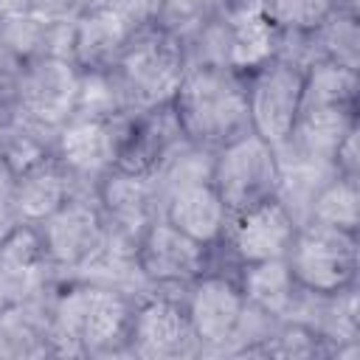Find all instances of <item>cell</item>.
Wrapping results in <instances>:
<instances>
[{
  "instance_id": "cell-9",
  "label": "cell",
  "mask_w": 360,
  "mask_h": 360,
  "mask_svg": "<svg viewBox=\"0 0 360 360\" xmlns=\"http://www.w3.org/2000/svg\"><path fill=\"white\" fill-rule=\"evenodd\" d=\"M245 93L250 129L273 149H281L290 141L301 112L304 68L281 56H270L264 65L245 73Z\"/></svg>"
},
{
  "instance_id": "cell-17",
  "label": "cell",
  "mask_w": 360,
  "mask_h": 360,
  "mask_svg": "<svg viewBox=\"0 0 360 360\" xmlns=\"http://www.w3.org/2000/svg\"><path fill=\"white\" fill-rule=\"evenodd\" d=\"M96 200L104 219L132 236H141L143 228L155 217H160V194L155 177L124 172L115 166L98 180Z\"/></svg>"
},
{
  "instance_id": "cell-25",
  "label": "cell",
  "mask_w": 360,
  "mask_h": 360,
  "mask_svg": "<svg viewBox=\"0 0 360 360\" xmlns=\"http://www.w3.org/2000/svg\"><path fill=\"white\" fill-rule=\"evenodd\" d=\"M357 70L318 59L304 70V93L301 107H323V104H357Z\"/></svg>"
},
{
  "instance_id": "cell-22",
  "label": "cell",
  "mask_w": 360,
  "mask_h": 360,
  "mask_svg": "<svg viewBox=\"0 0 360 360\" xmlns=\"http://www.w3.org/2000/svg\"><path fill=\"white\" fill-rule=\"evenodd\" d=\"M236 284L250 307H256L264 315H273L284 321L301 292L295 284L287 259H267V262H253V264H239L233 270Z\"/></svg>"
},
{
  "instance_id": "cell-5",
  "label": "cell",
  "mask_w": 360,
  "mask_h": 360,
  "mask_svg": "<svg viewBox=\"0 0 360 360\" xmlns=\"http://www.w3.org/2000/svg\"><path fill=\"white\" fill-rule=\"evenodd\" d=\"M56 281L79 278L107 250V219L96 194H70L51 217L37 225Z\"/></svg>"
},
{
  "instance_id": "cell-23",
  "label": "cell",
  "mask_w": 360,
  "mask_h": 360,
  "mask_svg": "<svg viewBox=\"0 0 360 360\" xmlns=\"http://www.w3.org/2000/svg\"><path fill=\"white\" fill-rule=\"evenodd\" d=\"M53 143H56L53 129L25 118L14 107L6 110L3 124H0V155L14 174L53 155Z\"/></svg>"
},
{
  "instance_id": "cell-12",
  "label": "cell",
  "mask_w": 360,
  "mask_h": 360,
  "mask_svg": "<svg viewBox=\"0 0 360 360\" xmlns=\"http://www.w3.org/2000/svg\"><path fill=\"white\" fill-rule=\"evenodd\" d=\"M82 70L70 56H37L20 70L11 107L25 118L59 132V127L73 115L79 96Z\"/></svg>"
},
{
  "instance_id": "cell-11",
  "label": "cell",
  "mask_w": 360,
  "mask_h": 360,
  "mask_svg": "<svg viewBox=\"0 0 360 360\" xmlns=\"http://www.w3.org/2000/svg\"><path fill=\"white\" fill-rule=\"evenodd\" d=\"M135 262L152 287L186 290L197 276L217 264V248L186 236L169 219L155 217L138 236Z\"/></svg>"
},
{
  "instance_id": "cell-14",
  "label": "cell",
  "mask_w": 360,
  "mask_h": 360,
  "mask_svg": "<svg viewBox=\"0 0 360 360\" xmlns=\"http://www.w3.org/2000/svg\"><path fill=\"white\" fill-rule=\"evenodd\" d=\"M138 25L118 3L93 0L70 22V59L79 70H112Z\"/></svg>"
},
{
  "instance_id": "cell-8",
  "label": "cell",
  "mask_w": 360,
  "mask_h": 360,
  "mask_svg": "<svg viewBox=\"0 0 360 360\" xmlns=\"http://www.w3.org/2000/svg\"><path fill=\"white\" fill-rule=\"evenodd\" d=\"M132 115L135 112L115 115V118L73 115L59 127L53 155L65 166V172L70 174L76 191L96 194L98 180L118 160V149L124 143V135L129 129Z\"/></svg>"
},
{
  "instance_id": "cell-26",
  "label": "cell",
  "mask_w": 360,
  "mask_h": 360,
  "mask_svg": "<svg viewBox=\"0 0 360 360\" xmlns=\"http://www.w3.org/2000/svg\"><path fill=\"white\" fill-rule=\"evenodd\" d=\"M315 48L321 59L360 70V17L349 8H335L315 31Z\"/></svg>"
},
{
  "instance_id": "cell-4",
  "label": "cell",
  "mask_w": 360,
  "mask_h": 360,
  "mask_svg": "<svg viewBox=\"0 0 360 360\" xmlns=\"http://www.w3.org/2000/svg\"><path fill=\"white\" fill-rule=\"evenodd\" d=\"M357 231L304 219L287 250V264L301 290L332 295L357 287Z\"/></svg>"
},
{
  "instance_id": "cell-24",
  "label": "cell",
  "mask_w": 360,
  "mask_h": 360,
  "mask_svg": "<svg viewBox=\"0 0 360 360\" xmlns=\"http://www.w3.org/2000/svg\"><path fill=\"white\" fill-rule=\"evenodd\" d=\"M312 222H323L343 231H357L360 225V177L332 174L321 183L307 205V217Z\"/></svg>"
},
{
  "instance_id": "cell-16",
  "label": "cell",
  "mask_w": 360,
  "mask_h": 360,
  "mask_svg": "<svg viewBox=\"0 0 360 360\" xmlns=\"http://www.w3.org/2000/svg\"><path fill=\"white\" fill-rule=\"evenodd\" d=\"M354 127H357V104L301 107L290 141L281 149H276V155L335 169L332 166L335 152Z\"/></svg>"
},
{
  "instance_id": "cell-20",
  "label": "cell",
  "mask_w": 360,
  "mask_h": 360,
  "mask_svg": "<svg viewBox=\"0 0 360 360\" xmlns=\"http://www.w3.org/2000/svg\"><path fill=\"white\" fill-rule=\"evenodd\" d=\"M0 276L17 290L20 298L45 292L56 284L37 225L17 222L6 233L0 242Z\"/></svg>"
},
{
  "instance_id": "cell-30",
  "label": "cell",
  "mask_w": 360,
  "mask_h": 360,
  "mask_svg": "<svg viewBox=\"0 0 360 360\" xmlns=\"http://www.w3.org/2000/svg\"><path fill=\"white\" fill-rule=\"evenodd\" d=\"M20 219L14 217V211H11V205H8V200H0V242L6 239V233L17 225Z\"/></svg>"
},
{
  "instance_id": "cell-18",
  "label": "cell",
  "mask_w": 360,
  "mask_h": 360,
  "mask_svg": "<svg viewBox=\"0 0 360 360\" xmlns=\"http://www.w3.org/2000/svg\"><path fill=\"white\" fill-rule=\"evenodd\" d=\"M160 217L208 248H217L225 239L231 222V214L211 180H191L172 188L163 197Z\"/></svg>"
},
{
  "instance_id": "cell-21",
  "label": "cell",
  "mask_w": 360,
  "mask_h": 360,
  "mask_svg": "<svg viewBox=\"0 0 360 360\" xmlns=\"http://www.w3.org/2000/svg\"><path fill=\"white\" fill-rule=\"evenodd\" d=\"M219 17L225 20L228 34V68H233L236 73H250L276 53L278 28L270 22L264 6L236 8Z\"/></svg>"
},
{
  "instance_id": "cell-3",
  "label": "cell",
  "mask_w": 360,
  "mask_h": 360,
  "mask_svg": "<svg viewBox=\"0 0 360 360\" xmlns=\"http://www.w3.org/2000/svg\"><path fill=\"white\" fill-rule=\"evenodd\" d=\"M188 62L177 31L152 20L138 25L124 53L112 65V76L132 112L169 104L183 82Z\"/></svg>"
},
{
  "instance_id": "cell-15",
  "label": "cell",
  "mask_w": 360,
  "mask_h": 360,
  "mask_svg": "<svg viewBox=\"0 0 360 360\" xmlns=\"http://www.w3.org/2000/svg\"><path fill=\"white\" fill-rule=\"evenodd\" d=\"M183 143H188V138L183 135V127L177 121L172 101L143 110V112H135L129 121V129L124 135V143L118 149L115 169L155 177L160 172V166Z\"/></svg>"
},
{
  "instance_id": "cell-29",
  "label": "cell",
  "mask_w": 360,
  "mask_h": 360,
  "mask_svg": "<svg viewBox=\"0 0 360 360\" xmlns=\"http://www.w3.org/2000/svg\"><path fill=\"white\" fill-rule=\"evenodd\" d=\"M357 135H360V124L343 138V143L338 146L335 152V172L338 174H346V177H360V149H357Z\"/></svg>"
},
{
  "instance_id": "cell-27",
  "label": "cell",
  "mask_w": 360,
  "mask_h": 360,
  "mask_svg": "<svg viewBox=\"0 0 360 360\" xmlns=\"http://www.w3.org/2000/svg\"><path fill=\"white\" fill-rule=\"evenodd\" d=\"M127 112H132V110L127 107V98H124L112 70H82L73 115L115 118V115H127Z\"/></svg>"
},
{
  "instance_id": "cell-10",
  "label": "cell",
  "mask_w": 360,
  "mask_h": 360,
  "mask_svg": "<svg viewBox=\"0 0 360 360\" xmlns=\"http://www.w3.org/2000/svg\"><path fill=\"white\" fill-rule=\"evenodd\" d=\"M183 304H186L191 329L200 340V349H202L200 354H208V352L233 354L236 332L248 309V301L236 284V276L225 273L222 267L205 270L186 287Z\"/></svg>"
},
{
  "instance_id": "cell-1",
  "label": "cell",
  "mask_w": 360,
  "mask_h": 360,
  "mask_svg": "<svg viewBox=\"0 0 360 360\" xmlns=\"http://www.w3.org/2000/svg\"><path fill=\"white\" fill-rule=\"evenodd\" d=\"M132 304L124 290L68 278L48 295V340L56 357H112L127 354Z\"/></svg>"
},
{
  "instance_id": "cell-6",
  "label": "cell",
  "mask_w": 360,
  "mask_h": 360,
  "mask_svg": "<svg viewBox=\"0 0 360 360\" xmlns=\"http://www.w3.org/2000/svg\"><path fill=\"white\" fill-rule=\"evenodd\" d=\"M211 183L217 186L228 214H239L278 194L281 166L276 149L253 129L214 149Z\"/></svg>"
},
{
  "instance_id": "cell-31",
  "label": "cell",
  "mask_w": 360,
  "mask_h": 360,
  "mask_svg": "<svg viewBox=\"0 0 360 360\" xmlns=\"http://www.w3.org/2000/svg\"><path fill=\"white\" fill-rule=\"evenodd\" d=\"M11 183H14V172L8 169V163H6L3 155H0V200H8Z\"/></svg>"
},
{
  "instance_id": "cell-2",
  "label": "cell",
  "mask_w": 360,
  "mask_h": 360,
  "mask_svg": "<svg viewBox=\"0 0 360 360\" xmlns=\"http://www.w3.org/2000/svg\"><path fill=\"white\" fill-rule=\"evenodd\" d=\"M172 107L188 143L211 152L250 132L245 73L228 65H188Z\"/></svg>"
},
{
  "instance_id": "cell-7",
  "label": "cell",
  "mask_w": 360,
  "mask_h": 360,
  "mask_svg": "<svg viewBox=\"0 0 360 360\" xmlns=\"http://www.w3.org/2000/svg\"><path fill=\"white\" fill-rule=\"evenodd\" d=\"M186 290H160L135 298L129 332H127V354L143 360H180L197 357L200 340L191 329L186 304Z\"/></svg>"
},
{
  "instance_id": "cell-19",
  "label": "cell",
  "mask_w": 360,
  "mask_h": 360,
  "mask_svg": "<svg viewBox=\"0 0 360 360\" xmlns=\"http://www.w3.org/2000/svg\"><path fill=\"white\" fill-rule=\"evenodd\" d=\"M70 194H76V186H73L70 174L56 160V155H48L39 163L14 174V183H11V191H8V205H11V211L20 222L39 225Z\"/></svg>"
},
{
  "instance_id": "cell-28",
  "label": "cell",
  "mask_w": 360,
  "mask_h": 360,
  "mask_svg": "<svg viewBox=\"0 0 360 360\" xmlns=\"http://www.w3.org/2000/svg\"><path fill=\"white\" fill-rule=\"evenodd\" d=\"M335 8V0H264V11L278 31H315Z\"/></svg>"
},
{
  "instance_id": "cell-13",
  "label": "cell",
  "mask_w": 360,
  "mask_h": 360,
  "mask_svg": "<svg viewBox=\"0 0 360 360\" xmlns=\"http://www.w3.org/2000/svg\"><path fill=\"white\" fill-rule=\"evenodd\" d=\"M295 231H298V219L292 217V211L278 197H267L231 217L219 248H225L236 270L239 264L287 259Z\"/></svg>"
}]
</instances>
